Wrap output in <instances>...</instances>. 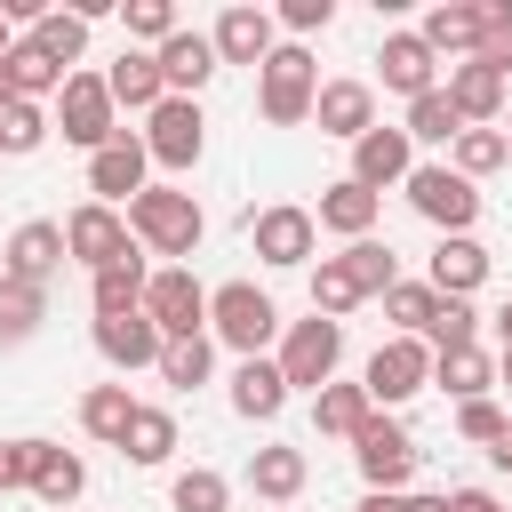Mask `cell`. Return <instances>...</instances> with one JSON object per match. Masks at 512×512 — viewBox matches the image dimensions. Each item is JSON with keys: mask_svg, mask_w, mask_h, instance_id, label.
Masks as SVG:
<instances>
[{"mask_svg": "<svg viewBox=\"0 0 512 512\" xmlns=\"http://www.w3.org/2000/svg\"><path fill=\"white\" fill-rule=\"evenodd\" d=\"M104 96H112V112L128 104V112H152L168 88H160V64H152V48H120L112 64H104Z\"/></svg>", "mask_w": 512, "mask_h": 512, "instance_id": "cell-25", "label": "cell"}, {"mask_svg": "<svg viewBox=\"0 0 512 512\" xmlns=\"http://www.w3.org/2000/svg\"><path fill=\"white\" fill-rule=\"evenodd\" d=\"M0 496H8V440H0Z\"/></svg>", "mask_w": 512, "mask_h": 512, "instance_id": "cell-56", "label": "cell"}, {"mask_svg": "<svg viewBox=\"0 0 512 512\" xmlns=\"http://www.w3.org/2000/svg\"><path fill=\"white\" fill-rule=\"evenodd\" d=\"M416 40H424L432 56H456V64H472V48H480V0H440V8L416 24Z\"/></svg>", "mask_w": 512, "mask_h": 512, "instance_id": "cell-24", "label": "cell"}, {"mask_svg": "<svg viewBox=\"0 0 512 512\" xmlns=\"http://www.w3.org/2000/svg\"><path fill=\"white\" fill-rule=\"evenodd\" d=\"M392 512H448V496H400Z\"/></svg>", "mask_w": 512, "mask_h": 512, "instance_id": "cell-51", "label": "cell"}, {"mask_svg": "<svg viewBox=\"0 0 512 512\" xmlns=\"http://www.w3.org/2000/svg\"><path fill=\"white\" fill-rule=\"evenodd\" d=\"M304 480H312L304 448H280V440H272V448H256V456H248V488H256L264 504H296V496H304Z\"/></svg>", "mask_w": 512, "mask_h": 512, "instance_id": "cell-27", "label": "cell"}, {"mask_svg": "<svg viewBox=\"0 0 512 512\" xmlns=\"http://www.w3.org/2000/svg\"><path fill=\"white\" fill-rule=\"evenodd\" d=\"M512 160V144H504V128H464L456 144H448V168L464 176V184H480V176H496Z\"/></svg>", "mask_w": 512, "mask_h": 512, "instance_id": "cell-36", "label": "cell"}, {"mask_svg": "<svg viewBox=\"0 0 512 512\" xmlns=\"http://www.w3.org/2000/svg\"><path fill=\"white\" fill-rule=\"evenodd\" d=\"M176 440H184V432H176V416H168V408H152V400H136V416H128V440H120V456L152 472V464H168V456H176Z\"/></svg>", "mask_w": 512, "mask_h": 512, "instance_id": "cell-33", "label": "cell"}, {"mask_svg": "<svg viewBox=\"0 0 512 512\" xmlns=\"http://www.w3.org/2000/svg\"><path fill=\"white\" fill-rule=\"evenodd\" d=\"M88 336H96V352H104V360H112L120 376H128V368H152V360H160V328L144 320V304H136V312H120V320H96Z\"/></svg>", "mask_w": 512, "mask_h": 512, "instance_id": "cell-23", "label": "cell"}, {"mask_svg": "<svg viewBox=\"0 0 512 512\" xmlns=\"http://www.w3.org/2000/svg\"><path fill=\"white\" fill-rule=\"evenodd\" d=\"M376 216H384V200H376V192H360L352 176H336V184L320 192V208H312V224H320V232H344V240H368V232H376Z\"/></svg>", "mask_w": 512, "mask_h": 512, "instance_id": "cell-26", "label": "cell"}, {"mask_svg": "<svg viewBox=\"0 0 512 512\" xmlns=\"http://www.w3.org/2000/svg\"><path fill=\"white\" fill-rule=\"evenodd\" d=\"M504 144H512V104H504Z\"/></svg>", "mask_w": 512, "mask_h": 512, "instance_id": "cell-57", "label": "cell"}, {"mask_svg": "<svg viewBox=\"0 0 512 512\" xmlns=\"http://www.w3.org/2000/svg\"><path fill=\"white\" fill-rule=\"evenodd\" d=\"M208 48H216V64H264L272 48H280V24H272V8H248V0H232L216 24H208Z\"/></svg>", "mask_w": 512, "mask_h": 512, "instance_id": "cell-14", "label": "cell"}, {"mask_svg": "<svg viewBox=\"0 0 512 512\" xmlns=\"http://www.w3.org/2000/svg\"><path fill=\"white\" fill-rule=\"evenodd\" d=\"M168 504H176V512H224V504H232V480H224L216 464H192V472L168 480Z\"/></svg>", "mask_w": 512, "mask_h": 512, "instance_id": "cell-40", "label": "cell"}, {"mask_svg": "<svg viewBox=\"0 0 512 512\" xmlns=\"http://www.w3.org/2000/svg\"><path fill=\"white\" fill-rule=\"evenodd\" d=\"M152 368H160V384H168V392H200V384H208V368H216V344H208V336H176V344H160V360H152Z\"/></svg>", "mask_w": 512, "mask_h": 512, "instance_id": "cell-35", "label": "cell"}, {"mask_svg": "<svg viewBox=\"0 0 512 512\" xmlns=\"http://www.w3.org/2000/svg\"><path fill=\"white\" fill-rule=\"evenodd\" d=\"M64 272V224H48V216H32V224H16L8 232V248H0V280H24V288H48Z\"/></svg>", "mask_w": 512, "mask_h": 512, "instance_id": "cell-15", "label": "cell"}, {"mask_svg": "<svg viewBox=\"0 0 512 512\" xmlns=\"http://www.w3.org/2000/svg\"><path fill=\"white\" fill-rule=\"evenodd\" d=\"M312 120H320V136H336V144H360V136L376 128V88H368V80H320V96H312Z\"/></svg>", "mask_w": 512, "mask_h": 512, "instance_id": "cell-20", "label": "cell"}, {"mask_svg": "<svg viewBox=\"0 0 512 512\" xmlns=\"http://www.w3.org/2000/svg\"><path fill=\"white\" fill-rule=\"evenodd\" d=\"M448 512H504L488 488H448Z\"/></svg>", "mask_w": 512, "mask_h": 512, "instance_id": "cell-49", "label": "cell"}, {"mask_svg": "<svg viewBox=\"0 0 512 512\" xmlns=\"http://www.w3.org/2000/svg\"><path fill=\"white\" fill-rule=\"evenodd\" d=\"M128 416H136V392H128V384H88V392H80V432H88V440L120 448V440H128Z\"/></svg>", "mask_w": 512, "mask_h": 512, "instance_id": "cell-32", "label": "cell"}, {"mask_svg": "<svg viewBox=\"0 0 512 512\" xmlns=\"http://www.w3.org/2000/svg\"><path fill=\"white\" fill-rule=\"evenodd\" d=\"M488 464H496V472H512V416H504V432L488 440Z\"/></svg>", "mask_w": 512, "mask_h": 512, "instance_id": "cell-50", "label": "cell"}, {"mask_svg": "<svg viewBox=\"0 0 512 512\" xmlns=\"http://www.w3.org/2000/svg\"><path fill=\"white\" fill-rule=\"evenodd\" d=\"M120 24H128V40L160 48V40L176 32V8H168V0H128V8H120Z\"/></svg>", "mask_w": 512, "mask_h": 512, "instance_id": "cell-46", "label": "cell"}, {"mask_svg": "<svg viewBox=\"0 0 512 512\" xmlns=\"http://www.w3.org/2000/svg\"><path fill=\"white\" fill-rule=\"evenodd\" d=\"M24 40H32V48H40V56L56 64V72H72V64L88 56V24H80L72 8H40V16L24 24Z\"/></svg>", "mask_w": 512, "mask_h": 512, "instance_id": "cell-30", "label": "cell"}, {"mask_svg": "<svg viewBox=\"0 0 512 512\" xmlns=\"http://www.w3.org/2000/svg\"><path fill=\"white\" fill-rule=\"evenodd\" d=\"M40 320H48V288L0 280V344H24V336H32Z\"/></svg>", "mask_w": 512, "mask_h": 512, "instance_id": "cell-41", "label": "cell"}, {"mask_svg": "<svg viewBox=\"0 0 512 512\" xmlns=\"http://www.w3.org/2000/svg\"><path fill=\"white\" fill-rule=\"evenodd\" d=\"M408 168H416V144H408V128H368L360 144H352V184L360 192H376L384 200V184H408Z\"/></svg>", "mask_w": 512, "mask_h": 512, "instance_id": "cell-18", "label": "cell"}, {"mask_svg": "<svg viewBox=\"0 0 512 512\" xmlns=\"http://www.w3.org/2000/svg\"><path fill=\"white\" fill-rule=\"evenodd\" d=\"M152 64H160V88L168 96H200L224 64H216V48H208V32H192V24H176L160 48H152Z\"/></svg>", "mask_w": 512, "mask_h": 512, "instance_id": "cell-17", "label": "cell"}, {"mask_svg": "<svg viewBox=\"0 0 512 512\" xmlns=\"http://www.w3.org/2000/svg\"><path fill=\"white\" fill-rule=\"evenodd\" d=\"M264 512H288V504H264Z\"/></svg>", "mask_w": 512, "mask_h": 512, "instance_id": "cell-58", "label": "cell"}, {"mask_svg": "<svg viewBox=\"0 0 512 512\" xmlns=\"http://www.w3.org/2000/svg\"><path fill=\"white\" fill-rule=\"evenodd\" d=\"M144 176H152V160H144V136H112L104 152H88V192L104 200V208H128L136 192H144Z\"/></svg>", "mask_w": 512, "mask_h": 512, "instance_id": "cell-16", "label": "cell"}, {"mask_svg": "<svg viewBox=\"0 0 512 512\" xmlns=\"http://www.w3.org/2000/svg\"><path fill=\"white\" fill-rule=\"evenodd\" d=\"M352 464H360L368 496H400V488H408V472H416V440H408V424L376 408V416L352 432Z\"/></svg>", "mask_w": 512, "mask_h": 512, "instance_id": "cell-9", "label": "cell"}, {"mask_svg": "<svg viewBox=\"0 0 512 512\" xmlns=\"http://www.w3.org/2000/svg\"><path fill=\"white\" fill-rule=\"evenodd\" d=\"M496 384H504V392H512V352H496Z\"/></svg>", "mask_w": 512, "mask_h": 512, "instance_id": "cell-54", "label": "cell"}, {"mask_svg": "<svg viewBox=\"0 0 512 512\" xmlns=\"http://www.w3.org/2000/svg\"><path fill=\"white\" fill-rule=\"evenodd\" d=\"M8 48H16V24H8V16H0V56H8Z\"/></svg>", "mask_w": 512, "mask_h": 512, "instance_id": "cell-55", "label": "cell"}, {"mask_svg": "<svg viewBox=\"0 0 512 512\" xmlns=\"http://www.w3.org/2000/svg\"><path fill=\"white\" fill-rule=\"evenodd\" d=\"M376 72H384V88H392V96H408V104L440 88V56H432L416 32H384V48H376Z\"/></svg>", "mask_w": 512, "mask_h": 512, "instance_id": "cell-21", "label": "cell"}, {"mask_svg": "<svg viewBox=\"0 0 512 512\" xmlns=\"http://www.w3.org/2000/svg\"><path fill=\"white\" fill-rule=\"evenodd\" d=\"M360 304H368V296L352 288V272H344L336 256H320V264H312V312H320V320H344V312H360Z\"/></svg>", "mask_w": 512, "mask_h": 512, "instance_id": "cell-42", "label": "cell"}, {"mask_svg": "<svg viewBox=\"0 0 512 512\" xmlns=\"http://www.w3.org/2000/svg\"><path fill=\"white\" fill-rule=\"evenodd\" d=\"M432 384L464 408V400H488V384H496V352H480V344H464V352H432Z\"/></svg>", "mask_w": 512, "mask_h": 512, "instance_id": "cell-28", "label": "cell"}, {"mask_svg": "<svg viewBox=\"0 0 512 512\" xmlns=\"http://www.w3.org/2000/svg\"><path fill=\"white\" fill-rule=\"evenodd\" d=\"M272 336H280V304H272L256 280H224V288H208V344L256 360Z\"/></svg>", "mask_w": 512, "mask_h": 512, "instance_id": "cell-3", "label": "cell"}, {"mask_svg": "<svg viewBox=\"0 0 512 512\" xmlns=\"http://www.w3.org/2000/svg\"><path fill=\"white\" fill-rule=\"evenodd\" d=\"M312 240H320V224H312V208H296V200H272V208L248 216V248H256V264H272V272L312 264Z\"/></svg>", "mask_w": 512, "mask_h": 512, "instance_id": "cell-12", "label": "cell"}, {"mask_svg": "<svg viewBox=\"0 0 512 512\" xmlns=\"http://www.w3.org/2000/svg\"><path fill=\"white\" fill-rule=\"evenodd\" d=\"M8 488H24L32 504L64 512V504H80L88 464H80L72 448H56V440H8Z\"/></svg>", "mask_w": 512, "mask_h": 512, "instance_id": "cell-4", "label": "cell"}, {"mask_svg": "<svg viewBox=\"0 0 512 512\" xmlns=\"http://www.w3.org/2000/svg\"><path fill=\"white\" fill-rule=\"evenodd\" d=\"M432 312H440V296H432L424 280H392V288H384V320H392L400 336H424Z\"/></svg>", "mask_w": 512, "mask_h": 512, "instance_id": "cell-43", "label": "cell"}, {"mask_svg": "<svg viewBox=\"0 0 512 512\" xmlns=\"http://www.w3.org/2000/svg\"><path fill=\"white\" fill-rule=\"evenodd\" d=\"M128 256H136V240H128V216H120V208L80 200V208L64 216V264H88V280L112 272V264H128Z\"/></svg>", "mask_w": 512, "mask_h": 512, "instance_id": "cell-10", "label": "cell"}, {"mask_svg": "<svg viewBox=\"0 0 512 512\" xmlns=\"http://www.w3.org/2000/svg\"><path fill=\"white\" fill-rule=\"evenodd\" d=\"M336 360H344V320H288V336H280V352H272V368H280V384L288 392H320V384H336Z\"/></svg>", "mask_w": 512, "mask_h": 512, "instance_id": "cell-6", "label": "cell"}, {"mask_svg": "<svg viewBox=\"0 0 512 512\" xmlns=\"http://www.w3.org/2000/svg\"><path fill=\"white\" fill-rule=\"evenodd\" d=\"M312 96H320V64L304 40H280L264 64H256V112L272 128H304L312 120Z\"/></svg>", "mask_w": 512, "mask_h": 512, "instance_id": "cell-2", "label": "cell"}, {"mask_svg": "<svg viewBox=\"0 0 512 512\" xmlns=\"http://www.w3.org/2000/svg\"><path fill=\"white\" fill-rule=\"evenodd\" d=\"M200 152H208V112H200V96H160V104L144 112V160L168 168V176H184V168H200Z\"/></svg>", "mask_w": 512, "mask_h": 512, "instance_id": "cell-5", "label": "cell"}, {"mask_svg": "<svg viewBox=\"0 0 512 512\" xmlns=\"http://www.w3.org/2000/svg\"><path fill=\"white\" fill-rule=\"evenodd\" d=\"M400 192H408V208H416V216H424V224H432L440 240L472 232V216H480V192H472V184H464V176H456L448 160H416Z\"/></svg>", "mask_w": 512, "mask_h": 512, "instance_id": "cell-7", "label": "cell"}, {"mask_svg": "<svg viewBox=\"0 0 512 512\" xmlns=\"http://www.w3.org/2000/svg\"><path fill=\"white\" fill-rule=\"evenodd\" d=\"M400 128H408V144H432V152H448V144L464 136V120H456V104H448L440 88H432V96H416Z\"/></svg>", "mask_w": 512, "mask_h": 512, "instance_id": "cell-38", "label": "cell"}, {"mask_svg": "<svg viewBox=\"0 0 512 512\" xmlns=\"http://www.w3.org/2000/svg\"><path fill=\"white\" fill-rule=\"evenodd\" d=\"M496 336H504V352H512V296L496 304Z\"/></svg>", "mask_w": 512, "mask_h": 512, "instance_id": "cell-52", "label": "cell"}, {"mask_svg": "<svg viewBox=\"0 0 512 512\" xmlns=\"http://www.w3.org/2000/svg\"><path fill=\"white\" fill-rule=\"evenodd\" d=\"M472 64H488V72L512 80V0H480V48H472Z\"/></svg>", "mask_w": 512, "mask_h": 512, "instance_id": "cell-44", "label": "cell"}, {"mask_svg": "<svg viewBox=\"0 0 512 512\" xmlns=\"http://www.w3.org/2000/svg\"><path fill=\"white\" fill-rule=\"evenodd\" d=\"M368 416H376V408H368L360 384H320V392H312V432H320V440H352Z\"/></svg>", "mask_w": 512, "mask_h": 512, "instance_id": "cell-34", "label": "cell"}, {"mask_svg": "<svg viewBox=\"0 0 512 512\" xmlns=\"http://www.w3.org/2000/svg\"><path fill=\"white\" fill-rule=\"evenodd\" d=\"M336 264L352 272V288H360V296H384V288L400 280V256H392L376 232H368V240H344V256H336Z\"/></svg>", "mask_w": 512, "mask_h": 512, "instance_id": "cell-37", "label": "cell"}, {"mask_svg": "<svg viewBox=\"0 0 512 512\" xmlns=\"http://www.w3.org/2000/svg\"><path fill=\"white\" fill-rule=\"evenodd\" d=\"M144 320L160 328V344L208 336V288L192 280V264H160V272L144 280Z\"/></svg>", "mask_w": 512, "mask_h": 512, "instance_id": "cell-11", "label": "cell"}, {"mask_svg": "<svg viewBox=\"0 0 512 512\" xmlns=\"http://www.w3.org/2000/svg\"><path fill=\"white\" fill-rule=\"evenodd\" d=\"M464 344H480V312H472V296H440V312L424 328V352H464Z\"/></svg>", "mask_w": 512, "mask_h": 512, "instance_id": "cell-39", "label": "cell"}, {"mask_svg": "<svg viewBox=\"0 0 512 512\" xmlns=\"http://www.w3.org/2000/svg\"><path fill=\"white\" fill-rule=\"evenodd\" d=\"M0 144H8V160L40 152V144H48V104H8V112H0Z\"/></svg>", "mask_w": 512, "mask_h": 512, "instance_id": "cell-45", "label": "cell"}, {"mask_svg": "<svg viewBox=\"0 0 512 512\" xmlns=\"http://www.w3.org/2000/svg\"><path fill=\"white\" fill-rule=\"evenodd\" d=\"M144 280H152V264H144V248H136L128 264H112V272H96V280H88V312H96V320L136 312V304H144Z\"/></svg>", "mask_w": 512, "mask_h": 512, "instance_id": "cell-31", "label": "cell"}, {"mask_svg": "<svg viewBox=\"0 0 512 512\" xmlns=\"http://www.w3.org/2000/svg\"><path fill=\"white\" fill-rule=\"evenodd\" d=\"M56 128H64V144H80V152H104V144L120 136L112 96H104V72H72V80L56 88Z\"/></svg>", "mask_w": 512, "mask_h": 512, "instance_id": "cell-13", "label": "cell"}, {"mask_svg": "<svg viewBox=\"0 0 512 512\" xmlns=\"http://www.w3.org/2000/svg\"><path fill=\"white\" fill-rule=\"evenodd\" d=\"M440 96L456 104V120H464V128H488V120H504V104H512V80H504V72H488V64H448Z\"/></svg>", "mask_w": 512, "mask_h": 512, "instance_id": "cell-19", "label": "cell"}, {"mask_svg": "<svg viewBox=\"0 0 512 512\" xmlns=\"http://www.w3.org/2000/svg\"><path fill=\"white\" fill-rule=\"evenodd\" d=\"M480 280H488V248H480L472 232L440 240V248H432V264H424V288H432V296H472Z\"/></svg>", "mask_w": 512, "mask_h": 512, "instance_id": "cell-22", "label": "cell"}, {"mask_svg": "<svg viewBox=\"0 0 512 512\" xmlns=\"http://www.w3.org/2000/svg\"><path fill=\"white\" fill-rule=\"evenodd\" d=\"M496 432H504V408H496V400H464V408H456V440H472V448H488Z\"/></svg>", "mask_w": 512, "mask_h": 512, "instance_id": "cell-48", "label": "cell"}, {"mask_svg": "<svg viewBox=\"0 0 512 512\" xmlns=\"http://www.w3.org/2000/svg\"><path fill=\"white\" fill-rule=\"evenodd\" d=\"M232 408H240V416H248V424H272V416H280V408H288V384H280V368H272V360H264V352H256V360H240V368H232Z\"/></svg>", "mask_w": 512, "mask_h": 512, "instance_id": "cell-29", "label": "cell"}, {"mask_svg": "<svg viewBox=\"0 0 512 512\" xmlns=\"http://www.w3.org/2000/svg\"><path fill=\"white\" fill-rule=\"evenodd\" d=\"M272 24H280V32H296V40H304V32H328V24H336V0H280V8H272Z\"/></svg>", "mask_w": 512, "mask_h": 512, "instance_id": "cell-47", "label": "cell"}, {"mask_svg": "<svg viewBox=\"0 0 512 512\" xmlns=\"http://www.w3.org/2000/svg\"><path fill=\"white\" fill-rule=\"evenodd\" d=\"M432 384V352H424V336H384L376 352H368V368H360V392H368V408H408L416 392Z\"/></svg>", "mask_w": 512, "mask_h": 512, "instance_id": "cell-8", "label": "cell"}, {"mask_svg": "<svg viewBox=\"0 0 512 512\" xmlns=\"http://www.w3.org/2000/svg\"><path fill=\"white\" fill-rule=\"evenodd\" d=\"M392 504H400V496H360L352 512H392Z\"/></svg>", "mask_w": 512, "mask_h": 512, "instance_id": "cell-53", "label": "cell"}, {"mask_svg": "<svg viewBox=\"0 0 512 512\" xmlns=\"http://www.w3.org/2000/svg\"><path fill=\"white\" fill-rule=\"evenodd\" d=\"M120 216H128V240H136L144 256H168V264H184V256L200 248V232H208L200 200H192V192H176V184H144Z\"/></svg>", "mask_w": 512, "mask_h": 512, "instance_id": "cell-1", "label": "cell"}, {"mask_svg": "<svg viewBox=\"0 0 512 512\" xmlns=\"http://www.w3.org/2000/svg\"><path fill=\"white\" fill-rule=\"evenodd\" d=\"M0 160H8V144H0Z\"/></svg>", "mask_w": 512, "mask_h": 512, "instance_id": "cell-59", "label": "cell"}]
</instances>
